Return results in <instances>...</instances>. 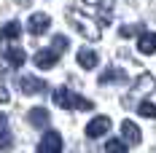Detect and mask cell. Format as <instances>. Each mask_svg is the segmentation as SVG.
<instances>
[{
  "label": "cell",
  "mask_w": 156,
  "mask_h": 153,
  "mask_svg": "<svg viewBox=\"0 0 156 153\" xmlns=\"http://www.w3.org/2000/svg\"><path fill=\"white\" fill-rule=\"evenodd\" d=\"M19 89L24 94H43L46 92V81L43 78H35V75H24L19 81Z\"/></svg>",
  "instance_id": "cell-9"
},
{
  "label": "cell",
  "mask_w": 156,
  "mask_h": 153,
  "mask_svg": "<svg viewBox=\"0 0 156 153\" xmlns=\"http://www.w3.org/2000/svg\"><path fill=\"white\" fill-rule=\"evenodd\" d=\"M32 62L41 67V70H51L57 62H59V54L54 51V48H41V51H35V57H32Z\"/></svg>",
  "instance_id": "cell-7"
},
{
  "label": "cell",
  "mask_w": 156,
  "mask_h": 153,
  "mask_svg": "<svg viewBox=\"0 0 156 153\" xmlns=\"http://www.w3.org/2000/svg\"><path fill=\"white\" fill-rule=\"evenodd\" d=\"M105 153H126V142L119 140V137L108 140V142H105Z\"/></svg>",
  "instance_id": "cell-17"
},
{
  "label": "cell",
  "mask_w": 156,
  "mask_h": 153,
  "mask_svg": "<svg viewBox=\"0 0 156 153\" xmlns=\"http://www.w3.org/2000/svg\"><path fill=\"white\" fill-rule=\"evenodd\" d=\"M27 121H30L35 129H43L48 123V110L46 107H32L30 113H27Z\"/></svg>",
  "instance_id": "cell-13"
},
{
  "label": "cell",
  "mask_w": 156,
  "mask_h": 153,
  "mask_svg": "<svg viewBox=\"0 0 156 153\" xmlns=\"http://www.w3.org/2000/svg\"><path fill=\"white\" fill-rule=\"evenodd\" d=\"M24 59H27V54H24L22 48H5V51H3V67L16 70V67L24 64Z\"/></svg>",
  "instance_id": "cell-10"
},
{
  "label": "cell",
  "mask_w": 156,
  "mask_h": 153,
  "mask_svg": "<svg viewBox=\"0 0 156 153\" xmlns=\"http://www.w3.org/2000/svg\"><path fill=\"white\" fill-rule=\"evenodd\" d=\"M19 32H22V24L19 22H8V24L0 27V40H16Z\"/></svg>",
  "instance_id": "cell-15"
},
{
  "label": "cell",
  "mask_w": 156,
  "mask_h": 153,
  "mask_svg": "<svg viewBox=\"0 0 156 153\" xmlns=\"http://www.w3.org/2000/svg\"><path fill=\"white\" fill-rule=\"evenodd\" d=\"M11 126H8V118H5V113H0V132H8Z\"/></svg>",
  "instance_id": "cell-22"
},
{
  "label": "cell",
  "mask_w": 156,
  "mask_h": 153,
  "mask_svg": "<svg viewBox=\"0 0 156 153\" xmlns=\"http://www.w3.org/2000/svg\"><path fill=\"white\" fill-rule=\"evenodd\" d=\"M140 32H143L140 24H124V27L119 30V35H121V38H132V35H140Z\"/></svg>",
  "instance_id": "cell-19"
},
{
  "label": "cell",
  "mask_w": 156,
  "mask_h": 153,
  "mask_svg": "<svg viewBox=\"0 0 156 153\" xmlns=\"http://www.w3.org/2000/svg\"><path fill=\"white\" fill-rule=\"evenodd\" d=\"M67 19H70V24H76V30L86 38V40H97L100 38V24L94 22L92 16H86L83 11H67Z\"/></svg>",
  "instance_id": "cell-2"
},
{
  "label": "cell",
  "mask_w": 156,
  "mask_h": 153,
  "mask_svg": "<svg viewBox=\"0 0 156 153\" xmlns=\"http://www.w3.org/2000/svg\"><path fill=\"white\" fill-rule=\"evenodd\" d=\"M54 102L59 107H65V110H73V107H78V110H92L94 107L92 99H86L81 94H73L70 89H54Z\"/></svg>",
  "instance_id": "cell-3"
},
{
  "label": "cell",
  "mask_w": 156,
  "mask_h": 153,
  "mask_svg": "<svg viewBox=\"0 0 156 153\" xmlns=\"http://www.w3.org/2000/svg\"><path fill=\"white\" fill-rule=\"evenodd\" d=\"M137 113L145 116V118H156V105L154 102H140V105H137Z\"/></svg>",
  "instance_id": "cell-18"
},
{
  "label": "cell",
  "mask_w": 156,
  "mask_h": 153,
  "mask_svg": "<svg viewBox=\"0 0 156 153\" xmlns=\"http://www.w3.org/2000/svg\"><path fill=\"white\" fill-rule=\"evenodd\" d=\"M156 89V81L154 75H148V73H143L137 81H135V86H132V92H129V97L132 99H137V97H143V94H151Z\"/></svg>",
  "instance_id": "cell-6"
},
{
  "label": "cell",
  "mask_w": 156,
  "mask_h": 153,
  "mask_svg": "<svg viewBox=\"0 0 156 153\" xmlns=\"http://www.w3.org/2000/svg\"><path fill=\"white\" fill-rule=\"evenodd\" d=\"M51 48H54L57 54L67 51V38H65V35H54V40H51Z\"/></svg>",
  "instance_id": "cell-20"
},
{
  "label": "cell",
  "mask_w": 156,
  "mask_h": 153,
  "mask_svg": "<svg viewBox=\"0 0 156 153\" xmlns=\"http://www.w3.org/2000/svg\"><path fill=\"white\" fill-rule=\"evenodd\" d=\"M8 145H11V129L8 132H0V151H5Z\"/></svg>",
  "instance_id": "cell-21"
},
{
  "label": "cell",
  "mask_w": 156,
  "mask_h": 153,
  "mask_svg": "<svg viewBox=\"0 0 156 153\" xmlns=\"http://www.w3.org/2000/svg\"><path fill=\"white\" fill-rule=\"evenodd\" d=\"M137 48L140 54H156V32H140Z\"/></svg>",
  "instance_id": "cell-14"
},
{
  "label": "cell",
  "mask_w": 156,
  "mask_h": 153,
  "mask_svg": "<svg viewBox=\"0 0 156 153\" xmlns=\"http://www.w3.org/2000/svg\"><path fill=\"white\" fill-rule=\"evenodd\" d=\"M48 27H51V16L48 14H30V19H27V30H30L32 38L43 35Z\"/></svg>",
  "instance_id": "cell-5"
},
{
  "label": "cell",
  "mask_w": 156,
  "mask_h": 153,
  "mask_svg": "<svg viewBox=\"0 0 156 153\" xmlns=\"http://www.w3.org/2000/svg\"><path fill=\"white\" fill-rule=\"evenodd\" d=\"M124 73H121V70H116V67H108V70H105V73H102V75L97 78V81H100V83H102V86H105V83H113V81H124Z\"/></svg>",
  "instance_id": "cell-16"
},
{
  "label": "cell",
  "mask_w": 156,
  "mask_h": 153,
  "mask_svg": "<svg viewBox=\"0 0 156 153\" xmlns=\"http://www.w3.org/2000/svg\"><path fill=\"white\" fill-rule=\"evenodd\" d=\"M121 134H124V142H126V145H140V140H143L140 129H137L132 121H124V123H121Z\"/></svg>",
  "instance_id": "cell-11"
},
{
  "label": "cell",
  "mask_w": 156,
  "mask_h": 153,
  "mask_svg": "<svg viewBox=\"0 0 156 153\" xmlns=\"http://www.w3.org/2000/svg\"><path fill=\"white\" fill-rule=\"evenodd\" d=\"M97 62H100L97 51H92V48H81V51H78V64H81L83 70H94Z\"/></svg>",
  "instance_id": "cell-12"
},
{
  "label": "cell",
  "mask_w": 156,
  "mask_h": 153,
  "mask_svg": "<svg viewBox=\"0 0 156 153\" xmlns=\"http://www.w3.org/2000/svg\"><path fill=\"white\" fill-rule=\"evenodd\" d=\"M81 11L89 14L100 27H105L113 19V3L110 0H81Z\"/></svg>",
  "instance_id": "cell-1"
},
{
  "label": "cell",
  "mask_w": 156,
  "mask_h": 153,
  "mask_svg": "<svg viewBox=\"0 0 156 153\" xmlns=\"http://www.w3.org/2000/svg\"><path fill=\"white\" fill-rule=\"evenodd\" d=\"M35 153H62V134L54 132V129H48L43 134V140L38 142V151Z\"/></svg>",
  "instance_id": "cell-4"
},
{
  "label": "cell",
  "mask_w": 156,
  "mask_h": 153,
  "mask_svg": "<svg viewBox=\"0 0 156 153\" xmlns=\"http://www.w3.org/2000/svg\"><path fill=\"white\" fill-rule=\"evenodd\" d=\"M108 129H110V118L108 116H97L94 121L86 123V137H102V134H108Z\"/></svg>",
  "instance_id": "cell-8"
}]
</instances>
